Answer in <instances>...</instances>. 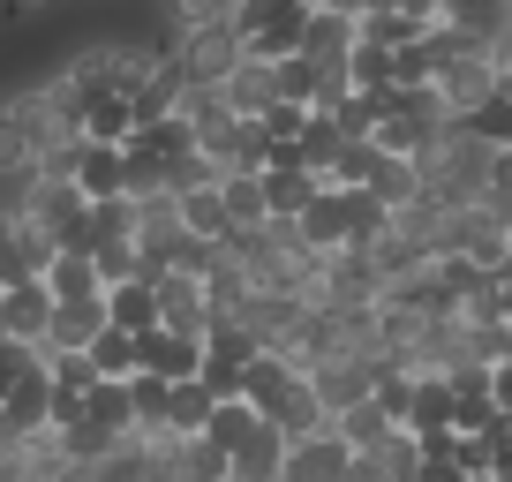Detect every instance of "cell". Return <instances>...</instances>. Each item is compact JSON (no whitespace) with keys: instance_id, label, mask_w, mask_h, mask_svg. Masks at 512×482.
<instances>
[{"instance_id":"obj_23","label":"cell","mask_w":512,"mask_h":482,"mask_svg":"<svg viewBox=\"0 0 512 482\" xmlns=\"http://www.w3.org/2000/svg\"><path fill=\"white\" fill-rule=\"evenodd\" d=\"M339 151H347V136H339V121H332V113H309L287 159H294V166H309V174H324V181H332V174H339Z\"/></svg>"},{"instance_id":"obj_46","label":"cell","mask_w":512,"mask_h":482,"mask_svg":"<svg viewBox=\"0 0 512 482\" xmlns=\"http://www.w3.org/2000/svg\"><path fill=\"white\" fill-rule=\"evenodd\" d=\"M8 219H16V211H0V234H8Z\"/></svg>"},{"instance_id":"obj_37","label":"cell","mask_w":512,"mask_h":482,"mask_svg":"<svg viewBox=\"0 0 512 482\" xmlns=\"http://www.w3.org/2000/svg\"><path fill=\"white\" fill-rule=\"evenodd\" d=\"M256 422H264V415H256L249 400H219V415H211V430H204V437H211V445L226 452V460H234V445H241V437L256 430Z\"/></svg>"},{"instance_id":"obj_40","label":"cell","mask_w":512,"mask_h":482,"mask_svg":"<svg viewBox=\"0 0 512 482\" xmlns=\"http://www.w3.org/2000/svg\"><path fill=\"white\" fill-rule=\"evenodd\" d=\"M98 272H106V287H121V279H144V241H106V249H91Z\"/></svg>"},{"instance_id":"obj_2","label":"cell","mask_w":512,"mask_h":482,"mask_svg":"<svg viewBox=\"0 0 512 482\" xmlns=\"http://www.w3.org/2000/svg\"><path fill=\"white\" fill-rule=\"evenodd\" d=\"M437 257H467L475 272H505L512 264V211H497L490 196L445 211V249H437Z\"/></svg>"},{"instance_id":"obj_3","label":"cell","mask_w":512,"mask_h":482,"mask_svg":"<svg viewBox=\"0 0 512 482\" xmlns=\"http://www.w3.org/2000/svg\"><path fill=\"white\" fill-rule=\"evenodd\" d=\"M16 219H31L38 234L53 241V249H83L91 196H83L76 181H61V174H31V189H23V211H16Z\"/></svg>"},{"instance_id":"obj_43","label":"cell","mask_w":512,"mask_h":482,"mask_svg":"<svg viewBox=\"0 0 512 482\" xmlns=\"http://www.w3.org/2000/svg\"><path fill=\"white\" fill-rule=\"evenodd\" d=\"M83 422V392H61L53 385V415H46V430H76Z\"/></svg>"},{"instance_id":"obj_6","label":"cell","mask_w":512,"mask_h":482,"mask_svg":"<svg viewBox=\"0 0 512 482\" xmlns=\"http://www.w3.org/2000/svg\"><path fill=\"white\" fill-rule=\"evenodd\" d=\"M256 354H264V347H256L241 324H211V332H204V385H211V400H241Z\"/></svg>"},{"instance_id":"obj_10","label":"cell","mask_w":512,"mask_h":482,"mask_svg":"<svg viewBox=\"0 0 512 482\" xmlns=\"http://www.w3.org/2000/svg\"><path fill=\"white\" fill-rule=\"evenodd\" d=\"M400 430H415L422 445H437V437H452V430H460V392H452V377H415Z\"/></svg>"},{"instance_id":"obj_42","label":"cell","mask_w":512,"mask_h":482,"mask_svg":"<svg viewBox=\"0 0 512 482\" xmlns=\"http://www.w3.org/2000/svg\"><path fill=\"white\" fill-rule=\"evenodd\" d=\"M490 204H497V211H512V144L490 159Z\"/></svg>"},{"instance_id":"obj_7","label":"cell","mask_w":512,"mask_h":482,"mask_svg":"<svg viewBox=\"0 0 512 482\" xmlns=\"http://www.w3.org/2000/svg\"><path fill=\"white\" fill-rule=\"evenodd\" d=\"M354 46H362V16H347V8H309V23H302V61H317V68H347L354 61Z\"/></svg>"},{"instance_id":"obj_30","label":"cell","mask_w":512,"mask_h":482,"mask_svg":"<svg viewBox=\"0 0 512 482\" xmlns=\"http://www.w3.org/2000/svg\"><path fill=\"white\" fill-rule=\"evenodd\" d=\"M181 226H189L196 241H234V219H226L219 181H211V189H189V196H181Z\"/></svg>"},{"instance_id":"obj_28","label":"cell","mask_w":512,"mask_h":482,"mask_svg":"<svg viewBox=\"0 0 512 482\" xmlns=\"http://www.w3.org/2000/svg\"><path fill=\"white\" fill-rule=\"evenodd\" d=\"M166 8V38H189V31H211V23H241L249 0H159Z\"/></svg>"},{"instance_id":"obj_21","label":"cell","mask_w":512,"mask_h":482,"mask_svg":"<svg viewBox=\"0 0 512 482\" xmlns=\"http://www.w3.org/2000/svg\"><path fill=\"white\" fill-rule=\"evenodd\" d=\"M106 324H121V332H159V287H151V279H121V287H106Z\"/></svg>"},{"instance_id":"obj_12","label":"cell","mask_w":512,"mask_h":482,"mask_svg":"<svg viewBox=\"0 0 512 482\" xmlns=\"http://www.w3.org/2000/svg\"><path fill=\"white\" fill-rule=\"evenodd\" d=\"M144 370L166 377V385H189V377H204V332H174V324L144 332Z\"/></svg>"},{"instance_id":"obj_44","label":"cell","mask_w":512,"mask_h":482,"mask_svg":"<svg viewBox=\"0 0 512 482\" xmlns=\"http://www.w3.org/2000/svg\"><path fill=\"white\" fill-rule=\"evenodd\" d=\"M490 400H497V407L512 415V362H497V385H490Z\"/></svg>"},{"instance_id":"obj_15","label":"cell","mask_w":512,"mask_h":482,"mask_svg":"<svg viewBox=\"0 0 512 482\" xmlns=\"http://www.w3.org/2000/svg\"><path fill=\"white\" fill-rule=\"evenodd\" d=\"M294 226H302V249H309V257H332V249H347V189H339V181H324Z\"/></svg>"},{"instance_id":"obj_16","label":"cell","mask_w":512,"mask_h":482,"mask_svg":"<svg viewBox=\"0 0 512 482\" xmlns=\"http://www.w3.org/2000/svg\"><path fill=\"white\" fill-rule=\"evenodd\" d=\"M279 475H287V430H279V422H256V430L234 445L226 482H279Z\"/></svg>"},{"instance_id":"obj_33","label":"cell","mask_w":512,"mask_h":482,"mask_svg":"<svg viewBox=\"0 0 512 482\" xmlns=\"http://www.w3.org/2000/svg\"><path fill=\"white\" fill-rule=\"evenodd\" d=\"M392 68H400V53L377 46V38H362L354 61H347V83H354V91H392Z\"/></svg>"},{"instance_id":"obj_22","label":"cell","mask_w":512,"mask_h":482,"mask_svg":"<svg viewBox=\"0 0 512 482\" xmlns=\"http://www.w3.org/2000/svg\"><path fill=\"white\" fill-rule=\"evenodd\" d=\"M106 332V294L98 302H53V324H46V347H68V354H91V339Z\"/></svg>"},{"instance_id":"obj_39","label":"cell","mask_w":512,"mask_h":482,"mask_svg":"<svg viewBox=\"0 0 512 482\" xmlns=\"http://www.w3.org/2000/svg\"><path fill=\"white\" fill-rule=\"evenodd\" d=\"M46 377L61 392H91L98 385V362H91V354H68V347H46Z\"/></svg>"},{"instance_id":"obj_34","label":"cell","mask_w":512,"mask_h":482,"mask_svg":"<svg viewBox=\"0 0 512 482\" xmlns=\"http://www.w3.org/2000/svg\"><path fill=\"white\" fill-rule=\"evenodd\" d=\"M369 189H377L384 204L400 211V204H415V196H422V174H415V159H392V151H384L377 174H369Z\"/></svg>"},{"instance_id":"obj_31","label":"cell","mask_w":512,"mask_h":482,"mask_svg":"<svg viewBox=\"0 0 512 482\" xmlns=\"http://www.w3.org/2000/svg\"><path fill=\"white\" fill-rule=\"evenodd\" d=\"M91 362H98V377H121V385H128V377L144 370V339L121 332V324H106V332L91 339Z\"/></svg>"},{"instance_id":"obj_45","label":"cell","mask_w":512,"mask_h":482,"mask_svg":"<svg viewBox=\"0 0 512 482\" xmlns=\"http://www.w3.org/2000/svg\"><path fill=\"white\" fill-rule=\"evenodd\" d=\"M505 362H512V324H505Z\"/></svg>"},{"instance_id":"obj_35","label":"cell","mask_w":512,"mask_h":482,"mask_svg":"<svg viewBox=\"0 0 512 482\" xmlns=\"http://www.w3.org/2000/svg\"><path fill=\"white\" fill-rule=\"evenodd\" d=\"M0 174H38V144H31V129H23L16 113H8V98H0Z\"/></svg>"},{"instance_id":"obj_9","label":"cell","mask_w":512,"mask_h":482,"mask_svg":"<svg viewBox=\"0 0 512 482\" xmlns=\"http://www.w3.org/2000/svg\"><path fill=\"white\" fill-rule=\"evenodd\" d=\"M219 91H226V106H234V121H264L272 106H287V98H279V61L272 53H241V68L219 83Z\"/></svg>"},{"instance_id":"obj_1","label":"cell","mask_w":512,"mask_h":482,"mask_svg":"<svg viewBox=\"0 0 512 482\" xmlns=\"http://www.w3.org/2000/svg\"><path fill=\"white\" fill-rule=\"evenodd\" d=\"M490 159H497V144H482L467 121H452V129H445V136H437V144L415 159L422 196H430V204H445V211L482 204V196H490Z\"/></svg>"},{"instance_id":"obj_8","label":"cell","mask_w":512,"mask_h":482,"mask_svg":"<svg viewBox=\"0 0 512 482\" xmlns=\"http://www.w3.org/2000/svg\"><path fill=\"white\" fill-rule=\"evenodd\" d=\"M309 392L324 400V415H347L354 400L377 392V362H362V354H324V362H309Z\"/></svg>"},{"instance_id":"obj_26","label":"cell","mask_w":512,"mask_h":482,"mask_svg":"<svg viewBox=\"0 0 512 482\" xmlns=\"http://www.w3.org/2000/svg\"><path fill=\"white\" fill-rule=\"evenodd\" d=\"M332 430H339V437H347V445H354V452H369V445H384V437L400 430V415H392V407H384V400H377V392H369V400H354V407H347V415H332Z\"/></svg>"},{"instance_id":"obj_48","label":"cell","mask_w":512,"mask_h":482,"mask_svg":"<svg viewBox=\"0 0 512 482\" xmlns=\"http://www.w3.org/2000/svg\"><path fill=\"white\" fill-rule=\"evenodd\" d=\"M0 23H8V0H0Z\"/></svg>"},{"instance_id":"obj_49","label":"cell","mask_w":512,"mask_h":482,"mask_svg":"<svg viewBox=\"0 0 512 482\" xmlns=\"http://www.w3.org/2000/svg\"><path fill=\"white\" fill-rule=\"evenodd\" d=\"M174 482H196V475H174Z\"/></svg>"},{"instance_id":"obj_47","label":"cell","mask_w":512,"mask_h":482,"mask_svg":"<svg viewBox=\"0 0 512 482\" xmlns=\"http://www.w3.org/2000/svg\"><path fill=\"white\" fill-rule=\"evenodd\" d=\"M294 8H317V0H294Z\"/></svg>"},{"instance_id":"obj_19","label":"cell","mask_w":512,"mask_h":482,"mask_svg":"<svg viewBox=\"0 0 512 482\" xmlns=\"http://www.w3.org/2000/svg\"><path fill=\"white\" fill-rule=\"evenodd\" d=\"M46 294L53 302H98V294H106V272H98L91 249H61V257L46 264Z\"/></svg>"},{"instance_id":"obj_14","label":"cell","mask_w":512,"mask_h":482,"mask_svg":"<svg viewBox=\"0 0 512 482\" xmlns=\"http://www.w3.org/2000/svg\"><path fill=\"white\" fill-rule=\"evenodd\" d=\"M347 467H354V445L339 430H317L302 445H287V475L279 482H347Z\"/></svg>"},{"instance_id":"obj_5","label":"cell","mask_w":512,"mask_h":482,"mask_svg":"<svg viewBox=\"0 0 512 482\" xmlns=\"http://www.w3.org/2000/svg\"><path fill=\"white\" fill-rule=\"evenodd\" d=\"M437 91H445V106H452V113H475L482 98L505 91V68L490 61V46H475V38H467V46L452 53L445 68H437Z\"/></svg>"},{"instance_id":"obj_4","label":"cell","mask_w":512,"mask_h":482,"mask_svg":"<svg viewBox=\"0 0 512 482\" xmlns=\"http://www.w3.org/2000/svg\"><path fill=\"white\" fill-rule=\"evenodd\" d=\"M166 46H174V68H181V83H211V91H219V83L241 68L249 38H241V23H211V31L166 38Z\"/></svg>"},{"instance_id":"obj_25","label":"cell","mask_w":512,"mask_h":482,"mask_svg":"<svg viewBox=\"0 0 512 482\" xmlns=\"http://www.w3.org/2000/svg\"><path fill=\"white\" fill-rule=\"evenodd\" d=\"M136 136V106H128V91H98L91 106H83V144H128Z\"/></svg>"},{"instance_id":"obj_20","label":"cell","mask_w":512,"mask_h":482,"mask_svg":"<svg viewBox=\"0 0 512 482\" xmlns=\"http://www.w3.org/2000/svg\"><path fill=\"white\" fill-rule=\"evenodd\" d=\"M76 189L91 196V204L128 196V159H121V144H83V151H76Z\"/></svg>"},{"instance_id":"obj_13","label":"cell","mask_w":512,"mask_h":482,"mask_svg":"<svg viewBox=\"0 0 512 482\" xmlns=\"http://www.w3.org/2000/svg\"><path fill=\"white\" fill-rule=\"evenodd\" d=\"M53 257H61V249H53L31 219H8V234H0V287H31V279H46Z\"/></svg>"},{"instance_id":"obj_38","label":"cell","mask_w":512,"mask_h":482,"mask_svg":"<svg viewBox=\"0 0 512 482\" xmlns=\"http://www.w3.org/2000/svg\"><path fill=\"white\" fill-rule=\"evenodd\" d=\"M460 121L482 136V144H497V151H505V144H512V91L482 98V106H475V113H460Z\"/></svg>"},{"instance_id":"obj_17","label":"cell","mask_w":512,"mask_h":482,"mask_svg":"<svg viewBox=\"0 0 512 482\" xmlns=\"http://www.w3.org/2000/svg\"><path fill=\"white\" fill-rule=\"evenodd\" d=\"M46 324H53L46 279H31V287H8V294H0V339H31V347H46Z\"/></svg>"},{"instance_id":"obj_36","label":"cell","mask_w":512,"mask_h":482,"mask_svg":"<svg viewBox=\"0 0 512 482\" xmlns=\"http://www.w3.org/2000/svg\"><path fill=\"white\" fill-rule=\"evenodd\" d=\"M211 181H219V159H211V151H196V144H181L174 166H166V189L189 196V189H211Z\"/></svg>"},{"instance_id":"obj_18","label":"cell","mask_w":512,"mask_h":482,"mask_svg":"<svg viewBox=\"0 0 512 482\" xmlns=\"http://www.w3.org/2000/svg\"><path fill=\"white\" fill-rule=\"evenodd\" d=\"M324 189V174H309V166H294L287 151H279L272 166H264V204H272V219H302L309 196Z\"/></svg>"},{"instance_id":"obj_27","label":"cell","mask_w":512,"mask_h":482,"mask_svg":"<svg viewBox=\"0 0 512 482\" xmlns=\"http://www.w3.org/2000/svg\"><path fill=\"white\" fill-rule=\"evenodd\" d=\"M211 415H219V400H211L204 377H189V385L166 392V430H174V437H204V430H211Z\"/></svg>"},{"instance_id":"obj_24","label":"cell","mask_w":512,"mask_h":482,"mask_svg":"<svg viewBox=\"0 0 512 482\" xmlns=\"http://www.w3.org/2000/svg\"><path fill=\"white\" fill-rule=\"evenodd\" d=\"M83 415H91L106 437H136V392H128L121 377H98V385L83 392Z\"/></svg>"},{"instance_id":"obj_41","label":"cell","mask_w":512,"mask_h":482,"mask_svg":"<svg viewBox=\"0 0 512 482\" xmlns=\"http://www.w3.org/2000/svg\"><path fill=\"white\" fill-rule=\"evenodd\" d=\"M226 452L211 445V437H189V445H181V475H196V482H226Z\"/></svg>"},{"instance_id":"obj_29","label":"cell","mask_w":512,"mask_h":482,"mask_svg":"<svg viewBox=\"0 0 512 482\" xmlns=\"http://www.w3.org/2000/svg\"><path fill=\"white\" fill-rule=\"evenodd\" d=\"M219 196H226V219H234V234H249V226L272 219V204H264V174H219Z\"/></svg>"},{"instance_id":"obj_32","label":"cell","mask_w":512,"mask_h":482,"mask_svg":"<svg viewBox=\"0 0 512 482\" xmlns=\"http://www.w3.org/2000/svg\"><path fill=\"white\" fill-rule=\"evenodd\" d=\"M106 241H136V196H106L83 219V249H106Z\"/></svg>"},{"instance_id":"obj_11","label":"cell","mask_w":512,"mask_h":482,"mask_svg":"<svg viewBox=\"0 0 512 482\" xmlns=\"http://www.w3.org/2000/svg\"><path fill=\"white\" fill-rule=\"evenodd\" d=\"M151 287H159V317L174 324V332H211L204 272H181V264H166V272H151Z\"/></svg>"}]
</instances>
